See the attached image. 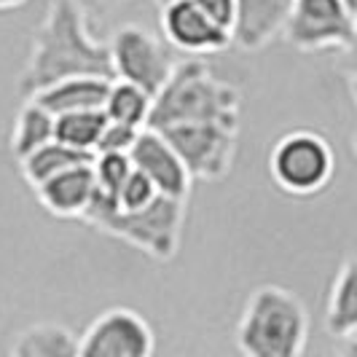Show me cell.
<instances>
[{"label": "cell", "mask_w": 357, "mask_h": 357, "mask_svg": "<svg viewBox=\"0 0 357 357\" xmlns=\"http://www.w3.org/2000/svg\"><path fill=\"white\" fill-rule=\"evenodd\" d=\"M70 75L113 78L110 46L91 33V19L75 0H52L33 36L30 56L19 73L17 86L30 97Z\"/></svg>", "instance_id": "1"}, {"label": "cell", "mask_w": 357, "mask_h": 357, "mask_svg": "<svg viewBox=\"0 0 357 357\" xmlns=\"http://www.w3.org/2000/svg\"><path fill=\"white\" fill-rule=\"evenodd\" d=\"M242 94L218 78L204 56H188L175 65L167 84L153 97L148 126L164 129L185 121H239Z\"/></svg>", "instance_id": "2"}, {"label": "cell", "mask_w": 357, "mask_h": 357, "mask_svg": "<svg viewBox=\"0 0 357 357\" xmlns=\"http://www.w3.org/2000/svg\"><path fill=\"white\" fill-rule=\"evenodd\" d=\"M81 220L100 234H107L113 239H121L126 245L137 248L153 261H172L183 239L185 199L159 194L140 210H121L116 199L97 188L89 210Z\"/></svg>", "instance_id": "3"}, {"label": "cell", "mask_w": 357, "mask_h": 357, "mask_svg": "<svg viewBox=\"0 0 357 357\" xmlns=\"http://www.w3.org/2000/svg\"><path fill=\"white\" fill-rule=\"evenodd\" d=\"M236 347L250 357H298L309 341L306 304L282 285H258L236 322Z\"/></svg>", "instance_id": "4"}, {"label": "cell", "mask_w": 357, "mask_h": 357, "mask_svg": "<svg viewBox=\"0 0 357 357\" xmlns=\"http://www.w3.org/2000/svg\"><path fill=\"white\" fill-rule=\"evenodd\" d=\"M336 172V153L320 132L296 129L280 137L268 153V175L290 197H314Z\"/></svg>", "instance_id": "5"}, {"label": "cell", "mask_w": 357, "mask_h": 357, "mask_svg": "<svg viewBox=\"0 0 357 357\" xmlns=\"http://www.w3.org/2000/svg\"><path fill=\"white\" fill-rule=\"evenodd\" d=\"M180 153L194 180L229 178L236 161L239 143V121H185L159 129Z\"/></svg>", "instance_id": "6"}, {"label": "cell", "mask_w": 357, "mask_h": 357, "mask_svg": "<svg viewBox=\"0 0 357 357\" xmlns=\"http://www.w3.org/2000/svg\"><path fill=\"white\" fill-rule=\"evenodd\" d=\"M110 65L113 78H124L137 86L148 89L153 97L167 84V78L175 70L172 49L164 38L153 36L143 24H124L119 27L110 40Z\"/></svg>", "instance_id": "7"}, {"label": "cell", "mask_w": 357, "mask_h": 357, "mask_svg": "<svg viewBox=\"0 0 357 357\" xmlns=\"http://www.w3.org/2000/svg\"><path fill=\"white\" fill-rule=\"evenodd\" d=\"M357 14L344 0H296L285 24L287 43L296 52H344L355 38Z\"/></svg>", "instance_id": "8"}, {"label": "cell", "mask_w": 357, "mask_h": 357, "mask_svg": "<svg viewBox=\"0 0 357 357\" xmlns=\"http://www.w3.org/2000/svg\"><path fill=\"white\" fill-rule=\"evenodd\" d=\"M153 347V328L126 306L105 309L81 336V357H148Z\"/></svg>", "instance_id": "9"}, {"label": "cell", "mask_w": 357, "mask_h": 357, "mask_svg": "<svg viewBox=\"0 0 357 357\" xmlns=\"http://www.w3.org/2000/svg\"><path fill=\"white\" fill-rule=\"evenodd\" d=\"M161 36L188 56H213L234 43L229 30L215 24L194 0H172L161 6Z\"/></svg>", "instance_id": "10"}, {"label": "cell", "mask_w": 357, "mask_h": 357, "mask_svg": "<svg viewBox=\"0 0 357 357\" xmlns=\"http://www.w3.org/2000/svg\"><path fill=\"white\" fill-rule=\"evenodd\" d=\"M132 161L135 167L145 172L148 178L153 180V185L159 188V194L175 199H188L191 194V172L183 164L180 153L172 148V143L161 135L159 129L153 126H143L140 137L132 148Z\"/></svg>", "instance_id": "11"}, {"label": "cell", "mask_w": 357, "mask_h": 357, "mask_svg": "<svg viewBox=\"0 0 357 357\" xmlns=\"http://www.w3.org/2000/svg\"><path fill=\"white\" fill-rule=\"evenodd\" d=\"M33 191H36L38 204L54 218H65V220L84 218L97 194V178L91 169V159L62 169L59 175L40 183Z\"/></svg>", "instance_id": "12"}, {"label": "cell", "mask_w": 357, "mask_h": 357, "mask_svg": "<svg viewBox=\"0 0 357 357\" xmlns=\"http://www.w3.org/2000/svg\"><path fill=\"white\" fill-rule=\"evenodd\" d=\"M296 0H236V22L231 38L242 52H258L277 36L285 24Z\"/></svg>", "instance_id": "13"}, {"label": "cell", "mask_w": 357, "mask_h": 357, "mask_svg": "<svg viewBox=\"0 0 357 357\" xmlns=\"http://www.w3.org/2000/svg\"><path fill=\"white\" fill-rule=\"evenodd\" d=\"M110 81L113 78H105V75H70L30 97L38 100L46 110H52L54 116L75 113V110H94V107H105Z\"/></svg>", "instance_id": "14"}, {"label": "cell", "mask_w": 357, "mask_h": 357, "mask_svg": "<svg viewBox=\"0 0 357 357\" xmlns=\"http://www.w3.org/2000/svg\"><path fill=\"white\" fill-rule=\"evenodd\" d=\"M325 331L333 339L357 333V255L339 266L325 306Z\"/></svg>", "instance_id": "15"}, {"label": "cell", "mask_w": 357, "mask_h": 357, "mask_svg": "<svg viewBox=\"0 0 357 357\" xmlns=\"http://www.w3.org/2000/svg\"><path fill=\"white\" fill-rule=\"evenodd\" d=\"M11 355L19 357H78L81 336L59 322H33L19 331L11 344Z\"/></svg>", "instance_id": "16"}, {"label": "cell", "mask_w": 357, "mask_h": 357, "mask_svg": "<svg viewBox=\"0 0 357 357\" xmlns=\"http://www.w3.org/2000/svg\"><path fill=\"white\" fill-rule=\"evenodd\" d=\"M54 132H56V116L52 110H46L38 100L27 97L24 105L19 107L17 119H14V129H11V153H14V159H24L36 148L54 140Z\"/></svg>", "instance_id": "17"}, {"label": "cell", "mask_w": 357, "mask_h": 357, "mask_svg": "<svg viewBox=\"0 0 357 357\" xmlns=\"http://www.w3.org/2000/svg\"><path fill=\"white\" fill-rule=\"evenodd\" d=\"M89 159H91L89 153L75 151V148H70V145H65L62 140L54 137L46 145L36 148L33 153H27L24 159H19V172H22V178L27 180L30 188H38L40 183H46L49 178L59 175L62 169Z\"/></svg>", "instance_id": "18"}, {"label": "cell", "mask_w": 357, "mask_h": 357, "mask_svg": "<svg viewBox=\"0 0 357 357\" xmlns=\"http://www.w3.org/2000/svg\"><path fill=\"white\" fill-rule=\"evenodd\" d=\"M153 110V94L132 81L113 78L105 97V113L110 121H121L132 126H148Z\"/></svg>", "instance_id": "19"}, {"label": "cell", "mask_w": 357, "mask_h": 357, "mask_svg": "<svg viewBox=\"0 0 357 357\" xmlns=\"http://www.w3.org/2000/svg\"><path fill=\"white\" fill-rule=\"evenodd\" d=\"M105 124H107L105 107L62 113V116H56V132H54V137L62 140L65 145H70V148H75V151H84V153L94 156Z\"/></svg>", "instance_id": "20"}, {"label": "cell", "mask_w": 357, "mask_h": 357, "mask_svg": "<svg viewBox=\"0 0 357 357\" xmlns=\"http://www.w3.org/2000/svg\"><path fill=\"white\" fill-rule=\"evenodd\" d=\"M91 169H94V178H97V188L116 197L121 183L135 169V161L129 153H94L91 156Z\"/></svg>", "instance_id": "21"}, {"label": "cell", "mask_w": 357, "mask_h": 357, "mask_svg": "<svg viewBox=\"0 0 357 357\" xmlns=\"http://www.w3.org/2000/svg\"><path fill=\"white\" fill-rule=\"evenodd\" d=\"M156 197H159V188L153 185V180L135 167V169L129 172V178L121 183V188L116 191L113 199H116V204H119L121 210H140L145 204H151Z\"/></svg>", "instance_id": "22"}, {"label": "cell", "mask_w": 357, "mask_h": 357, "mask_svg": "<svg viewBox=\"0 0 357 357\" xmlns=\"http://www.w3.org/2000/svg\"><path fill=\"white\" fill-rule=\"evenodd\" d=\"M137 137H140V126L121 124V121H110L107 119L105 129H102V137H100L94 153H132Z\"/></svg>", "instance_id": "23"}, {"label": "cell", "mask_w": 357, "mask_h": 357, "mask_svg": "<svg viewBox=\"0 0 357 357\" xmlns=\"http://www.w3.org/2000/svg\"><path fill=\"white\" fill-rule=\"evenodd\" d=\"M199 8L213 19L215 24H220L223 30H234L236 22V0H194Z\"/></svg>", "instance_id": "24"}, {"label": "cell", "mask_w": 357, "mask_h": 357, "mask_svg": "<svg viewBox=\"0 0 357 357\" xmlns=\"http://www.w3.org/2000/svg\"><path fill=\"white\" fill-rule=\"evenodd\" d=\"M84 11H86V17L94 22V19L105 17L110 11H116V8H121L126 3H132V0H75Z\"/></svg>", "instance_id": "25"}, {"label": "cell", "mask_w": 357, "mask_h": 357, "mask_svg": "<svg viewBox=\"0 0 357 357\" xmlns=\"http://www.w3.org/2000/svg\"><path fill=\"white\" fill-rule=\"evenodd\" d=\"M344 352H349V355H357V333L352 336H344Z\"/></svg>", "instance_id": "26"}, {"label": "cell", "mask_w": 357, "mask_h": 357, "mask_svg": "<svg viewBox=\"0 0 357 357\" xmlns=\"http://www.w3.org/2000/svg\"><path fill=\"white\" fill-rule=\"evenodd\" d=\"M27 0H0V14H6V11H14L19 6H24Z\"/></svg>", "instance_id": "27"}, {"label": "cell", "mask_w": 357, "mask_h": 357, "mask_svg": "<svg viewBox=\"0 0 357 357\" xmlns=\"http://www.w3.org/2000/svg\"><path fill=\"white\" fill-rule=\"evenodd\" d=\"M349 94H352V100L357 105V75H349Z\"/></svg>", "instance_id": "28"}, {"label": "cell", "mask_w": 357, "mask_h": 357, "mask_svg": "<svg viewBox=\"0 0 357 357\" xmlns=\"http://www.w3.org/2000/svg\"><path fill=\"white\" fill-rule=\"evenodd\" d=\"M344 3H347V6H349V8H352V11L357 14V0H344Z\"/></svg>", "instance_id": "29"}, {"label": "cell", "mask_w": 357, "mask_h": 357, "mask_svg": "<svg viewBox=\"0 0 357 357\" xmlns=\"http://www.w3.org/2000/svg\"><path fill=\"white\" fill-rule=\"evenodd\" d=\"M153 3H156V6L161 8V6H167V3H172V0H153Z\"/></svg>", "instance_id": "30"}, {"label": "cell", "mask_w": 357, "mask_h": 357, "mask_svg": "<svg viewBox=\"0 0 357 357\" xmlns=\"http://www.w3.org/2000/svg\"><path fill=\"white\" fill-rule=\"evenodd\" d=\"M352 148H355V156H357V132H355V137H352Z\"/></svg>", "instance_id": "31"}]
</instances>
